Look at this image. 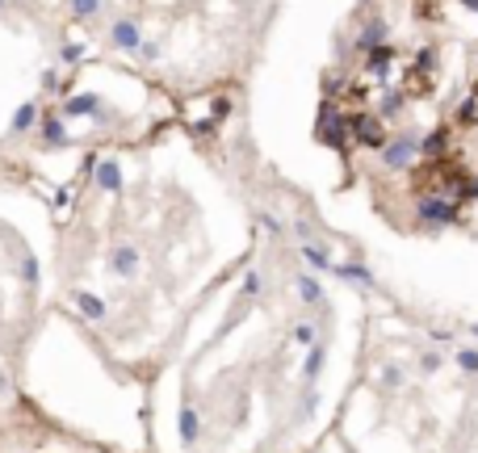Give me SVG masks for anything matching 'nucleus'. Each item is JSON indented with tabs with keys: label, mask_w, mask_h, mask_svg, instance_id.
<instances>
[{
	"label": "nucleus",
	"mask_w": 478,
	"mask_h": 453,
	"mask_svg": "<svg viewBox=\"0 0 478 453\" xmlns=\"http://www.w3.org/2000/svg\"><path fill=\"white\" fill-rule=\"evenodd\" d=\"M38 139H42V147H50V151H59V147H67V130H63V113H42V118H38Z\"/></svg>",
	"instance_id": "0eeeda50"
},
{
	"label": "nucleus",
	"mask_w": 478,
	"mask_h": 453,
	"mask_svg": "<svg viewBox=\"0 0 478 453\" xmlns=\"http://www.w3.org/2000/svg\"><path fill=\"white\" fill-rule=\"evenodd\" d=\"M294 231H298V239H302V244H307V239H315V235H311V223H307V218H298V223H294Z\"/></svg>",
	"instance_id": "473e14b6"
},
{
	"label": "nucleus",
	"mask_w": 478,
	"mask_h": 453,
	"mask_svg": "<svg viewBox=\"0 0 478 453\" xmlns=\"http://www.w3.org/2000/svg\"><path fill=\"white\" fill-rule=\"evenodd\" d=\"M323 365H328V340H315V344L307 349V357H302V382L315 386L319 374H323Z\"/></svg>",
	"instance_id": "9d476101"
},
{
	"label": "nucleus",
	"mask_w": 478,
	"mask_h": 453,
	"mask_svg": "<svg viewBox=\"0 0 478 453\" xmlns=\"http://www.w3.org/2000/svg\"><path fill=\"white\" fill-rule=\"evenodd\" d=\"M416 155H420V139H416V134H399V139H391V143L378 151L382 168H391V172H407V168L416 164Z\"/></svg>",
	"instance_id": "f03ea898"
},
{
	"label": "nucleus",
	"mask_w": 478,
	"mask_h": 453,
	"mask_svg": "<svg viewBox=\"0 0 478 453\" xmlns=\"http://www.w3.org/2000/svg\"><path fill=\"white\" fill-rule=\"evenodd\" d=\"M294 290H298V298H302L307 307H323V302H328V294H323V281H319L315 273H302V277L294 281Z\"/></svg>",
	"instance_id": "4468645a"
},
{
	"label": "nucleus",
	"mask_w": 478,
	"mask_h": 453,
	"mask_svg": "<svg viewBox=\"0 0 478 453\" xmlns=\"http://www.w3.org/2000/svg\"><path fill=\"white\" fill-rule=\"evenodd\" d=\"M470 332H475V340H478V323H470Z\"/></svg>",
	"instance_id": "f704fd0d"
},
{
	"label": "nucleus",
	"mask_w": 478,
	"mask_h": 453,
	"mask_svg": "<svg viewBox=\"0 0 478 453\" xmlns=\"http://www.w3.org/2000/svg\"><path fill=\"white\" fill-rule=\"evenodd\" d=\"M67 8H71V17H76V21H88V17H97V13H101V0H67Z\"/></svg>",
	"instance_id": "412c9836"
},
{
	"label": "nucleus",
	"mask_w": 478,
	"mask_h": 453,
	"mask_svg": "<svg viewBox=\"0 0 478 453\" xmlns=\"http://www.w3.org/2000/svg\"><path fill=\"white\" fill-rule=\"evenodd\" d=\"M38 118H42L38 101H25V105H17V113H13L8 130H13V134H25V130H34V122H38Z\"/></svg>",
	"instance_id": "f3484780"
},
{
	"label": "nucleus",
	"mask_w": 478,
	"mask_h": 453,
	"mask_svg": "<svg viewBox=\"0 0 478 453\" xmlns=\"http://www.w3.org/2000/svg\"><path fill=\"white\" fill-rule=\"evenodd\" d=\"M454 357H458V370H462V374H470V378L478 374V349L475 344H470V349H458Z\"/></svg>",
	"instance_id": "5701e85b"
},
{
	"label": "nucleus",
	"mask_w": 478,
	"mask_h": 453,
	"mask_svg": "<svg viewBox=\"0 0 478 453\" xmlns=\"http://www.w3.org/2000/svg\"><path fill=\"white\" fill-rule=\"evenodd\" d=\"M139 55H143L147 63H155V59H160V42H143V46H139Z\"/></svg>",
	"instance_id": "2f4dec72"
},
{
	"label": "nucleus",
	"mask_w": 478,
	"mask_h": 453,
	"mask_svg": "<svg viewBox=\"0 0 478 453\" xmlns=\"http://www.w3.org/2000/svg\"><path fill=\"white\" fill-rule=\"evenodd\" d=\"M349 130H353V139H357L361 147H370V151H382V147L391 143V134H386L382 118H374L370 109H357V113H349Z\"/></svg>",
	"instance_id": "f257e3e1"
},
{
	"label": "nucleus",
	"mask_w": 478,
	"mask_h": 453,
	"mask_svg": "<svg viewBox=\"0 0 478 453\" xmlns=\"http://www.w3.org/2000/svg\"><path fill=\"white\" fill-rule=\"evenodd\" d=\"M298 252H302V260H307L311 269H328V273H332V265H336L332 252H328V244H319V239H307Z\"/></svg>",
	"instance_id": "dca6fc26"
},
{
	"label": "nucleus",
	"mask_w": 478,
	"mask_h": 453,
	"mask_svg": "<svg viewBox=\"0 0 478 453\" xmlns=\"http://www.w3.org/2000/svg\"><path fill=\"white\" fill-rule=\"evenodd\" d=\"M420 370H424V374H437V370H441V353H437V349H428V353L420 357Z\"/></svg>",
	"instance_id": "7c9ffc66"
},
{
	"label": "nucleus",
	"mask_w": 478,
	"mask_h": 453,
	"mask_svg": "<svg viewBox=\"0 0 478 453\" xmlns=\"http://www.w3.org/2000/svg\"><path fill=\"white\" fill-rule=\"evenodd\" d=\"M445 151H449V134H445V130H433V134H424V139H420V155L441 160Z\"/></svg>",
	"instance_id": "6ab92c4d"
},
{
	"label": "nucleus",
	"mask_w": 478,
	"mask_h": 453,
	"mask_svg": "<svg viewBox=\"0 0 478 453\" xmlns=\"http://www.w3.org/2000/svg\"><path fill=\"white\" fill-rule=\"evenodd\" d=\"M109 46H113V50H126V55H139V46H143L139 21H134V17H118V21L109 25Z\"/></svg>",
	"instance_id": "423d86ee"
},
{
	"label": "nucleus",
	"mask_w": 478,
	"mask_h": 453,
	"mask_svg": "<svg viewBox=\"0 0 478 453\" xmlns=\"http://www.w3.org/2000/svg\"><path fill=\"white\" fill-rule=\"evenodd\" d=\"M332 277L353 281V286H374V273H370L365 265H357V260H353V265H340V260H336V265H332Z\"/></svg>",
	"instance_id": "a211bd4d"
},
{
	"label": "nucleus",
	"mask_w": 478,
	"mask_h": 453,
	"mask_svg": "<svg viewBox=\"0 0 478 453\" xmlns=\"http://www.w3.org/2000/svg\"><path fill=\"white\" fill-rule=\"evenodd\" d=\"M349 113H336L332 105H323V113H319V139L332 147V151H344L349 147Z\"/></svg>",
	"instance_id": "7ed1b4c3"
},
{
	"label": "nucleus",
	"mask_w": 478,
	"mask_h": 453,
	"mask_svg": "<svg viewBox=\"0 0 478 453\" xmlns=\"http://www.w3.org/2000/svg\"><path fill=\"white\" fill-rule=\"evenodd\" d=\"M260 290H265V277H260V273H248L244 286H239V298H256Z\"/></svg>",
	"instance_id": "c85d7f7f"
},
{
	"label": "nucleus",
	"mask_w": 478,
	"mask_h": 453,
	"mask_svg": "<svg viewBox=\"0 0 478 453\" xmlns=\"http://www.w3.org/2000/svg\"><path fill=\"white\" fill-rule=\"evenodd\" d=\"M462 8H470V13H478V0H462Z\"/></svg>",
	"instance_id": "72a5a7b5"
},
{
	"label": "nucleus",
	"mask_w": 478,
	"mask_h": 453,
	"mask_svg": "<svg viewBox=\"0 0 478 453\" xmlns=\"http://www.w3.org/2000/svg\"><path fill=\"white\" fill-rule=\"evenodd\" d=\"M437 46H424V50H416V71H433L437 67Z\"/></svg>",
	"instance_id": "bb28decb"
},
{
	"label": "nucleus",
	"mask_w": 478,
	"mask_h": 453,
	"mask_svg": "<svg viewBox=\"0 0 478 453\" xmlns=\"http://www.w3.org/2000/svg\"><path fill=\"white\" fill-rule=\"evenodd\" d=\"M0 8H4V0H0Z\"/></svg>",
	"instance_id": "c9c22d12"
},
{
	"label": "nucleus",
	"mask_w": 478,
	"mask_h": 453,
	"mask_svg": "<svg viewBox=\"0 0 478 453\" xmlns=\"http://www.w3.org/2000/svg\"><path fill=\"white\" fill-rule=\"evenodd\" d=\"M399 109H403V92H395V88H391V92L382 97V109H378V113H382V118H395Z\"/></svg>",
	"instance_id": "cd10ccee"
},
{
	"label": "nucleus",
	"mask_w": 478,
	"mask_h": 453,
	"mask_svg": "<svg viewBox=\"0 0 478 453\" xmlns=\"http://www.w3.org/2000/svg\"><path fill=\"white\" fill-rule=\"evenodd\" d=\"M176 433H181V445L185 449H193L197 441H202V412L197 407H181V416H176Z\"/></svg>",
	"instance_id": "1a4fd4ad"
},
{
	"label": "nucleus",
	"mask_w": 478,
	"mask_h": 453,
	"mask_svg": "<svg viewBox=\"0 0 478 453\" xmlns=\"http://www.w3.org/2000/svg\"><path fill=\"white\" fill-rule=\"evenodd\" d=\"M105 269H109L113 277H122V281H134V277H139V248H134V244H113V248L105 252Z\"/></svg>",
	"instance_id": "39448f33"
},
{
	"label": "nucleus",
	"mask_w": 478,
	"mask_h": 453,
	"mask_svg": "<svg viewBox=\"0 0 478 453\" xmlns=\"http://www.w3.org/2000/svg\"><path fill=\"white\" fill-rule=\"evenodd\" d=\"M386 34H391L386 17H370L365 29H361V38H357V50L365 55V50H374V46H386Z\"/></svg>",
	"instance_id": "f8f14e48"
},
{
	"label": "nucleus",
	"mask_w": 478,
	"mask_h": 453,
	"mask_svg": "<svg viewBox=\"0 0 478 453\" xmlns=\"http://www.w3.org/2000/svg\"><path fill=\"white\" fill-rule=\"evenodd\" d=\"M38 273H42V269H38V256L25 252V256H21V281H25V286H38Z\"/></svg>",
	"instance_id": "393cba45"
},
{
	"label": "nucleus",
	"mask_w": 478,
	"mask_h": 453,
	"mask_svg": "<svg viewBox=\"0 0 478 453\" xmlns=\"http://www.w3.org/2000/svg\"><path fill=\"white\" fill-rule=\"evenodd\" d=\"M391 59H395V46H391V42H386V46H374V50H365V71H370L374 80H382L386 67H391Z\"/></svg>",
	"instance_id": "2eb2a0df"
},
{
	"label": "nucleus",
	"mask_w": 478,
	"mask_h": 453,
	"mask_svg": "<svg viewBox=\"0 0 478 453\" xmlns=\"http://www.w3.org/2000/svg\"><path fill=\"white\" fill-rule=\"evenodd\" d=\"M92 181H97V189H105V193H122V168H118V160H97Z\"/></svg>",
	"instance_id": "ddd939ff"
},
{
	"label": "nucleus",
	"mask_w": 478,
	"mask_h": 453,
	"mask_svg": "<svg viewBox=\"0 0 478 453\" xmlns=\"http://www.w3.org/2000/svg\"><path fill=\"white\" fill-rule=\"evenodd\" d=\"M80 59H84V42H63V46H59V63L76 67Z\"/></svg>",
	"instance_id": "b1692460"
},
{
	"label": "nucleus",
	"mask_w": 478,
	"mask_h": 453,
	"mask_svg": "<svg viewBox=\"0 0 478 453\" xmlns=\"http://www.w3.org/2000/svg\"><path fill=\"white\" fill-rule=\"evenodd\" d=\"M294 340H298L302 349H311V344L319 340V328H315L311 319H302V323H294Z\"/></svg>",
	"instance_id": "4be33fe9"
},
{
	"label": "nucleus",
	"mask_w": 478,
	"mask_h": 453,
	"mask_svg": "<svg viewBox=\"0 0 478 453\" xmlns=\"http://www.w3.org/2000/svg\"><path fill=\"white\" fill-rule=\"evenodd\" d=\"M97 109H101L97 92H71L63 101V118H97Z\"/></svg>",
	"instance_id": "9b49d317"
},
{
	"label": "nucleus",
	"mask_w": 478,
	"mask_h": 453,
	"mask_svg": "<svg viewBox=\"0 0 478 453\" xmlns=\"http://www.w3.org/2000/svg\"><path fill=\"white\" fill-rule=\"evenodd\" d=\"M256 223H260V227H265V231H269L273 239H281V235H286V223H281V218H277L273 210H256Z\"/></svg>",
	"instance_id": "aec40b11"
},
{
	"label": "nucleus",
	"mask_w": 478,
	"mask_h": 453,
	"mask_svg": "<svg viewBox=\"0 0 478 453\" xmlns=\"http://www.w3.org/2000/svg\"><path fill=\"white\" fill-rule=\"evenodd\" d=\"M71 307L88 319V323H101L105 315H109V307H105V298H97L92 290H71Z\"/></svg>",
	"instance_id": "6e6552de"
},
{
	"label": "nucleus",
	"mask_w": 478,
	"mask_h": 453,
	"mask_svg": "<svg viewBox=\"0 0 478 453\" xmlns=\"http://www.w3.org/2000/svg\"><path fill=\"white\" fill-rule=\"evenodd\" d=\"M458 122H462V126H475L478 122V101L475 97H466V101L458 105Z\"/></svg>",
	"instance_id": "a878e982"
},
{
	"label": "nucleus",
	"mask_w": 478,
	"mask_h": 453,
	"mask_svg": "<svg viewBox=\"0 0 478 453\" xmlns=\"http://www.w3.org/2000/svg\"><path fill=\"white\" fill-rule=\"evenodd\" d=\"M416 214H420V223H424V227H449V223H458V218H462L458 202H449V197H424V202L416 206Z\"/></svg>",
	"instance_id": "20e7f679"
},
{
	"label": "nucleus",
	"mask_w": 478,
	"mask_h": 453,
	"mask_svg": "<svg viewBox=\"0 0 478 453\" xmlns=\"http://www.w3.org/2000/svg\"><path fill=\"white\" fill-rule=\"evenodd\" d=\"M382 382H386L391 391L403 386V365H399V361H386V365H382Z\"/></svg>",
	"instance_id": "c756f323"
}]
</instances>
